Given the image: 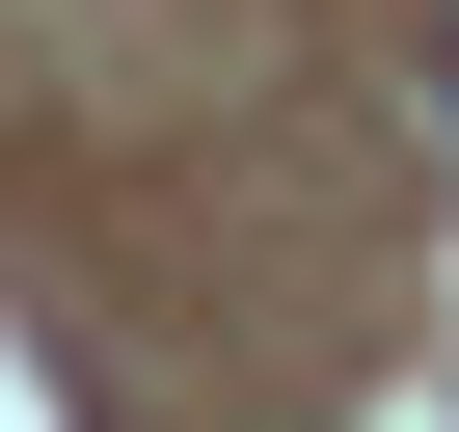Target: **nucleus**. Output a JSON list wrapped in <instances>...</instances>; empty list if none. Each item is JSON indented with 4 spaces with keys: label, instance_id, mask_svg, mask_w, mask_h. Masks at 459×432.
<instances>
[{
    "label": "nucleus",
    "instance_id": "1",
    "mask_svg": "<svg viewBox=\"0 0 459 432\" xmlns=\"http://www.w3.org/2000/svg\"><path fill=\"white\" fill-rule=\"evenodd\" d=\"M432 82H459V55H432Z\"/></svg>",
    "mask_w": 459,
    "mask_h": 432
}]
</instances>
